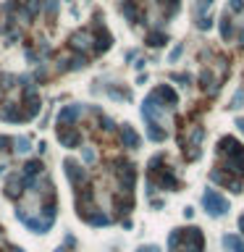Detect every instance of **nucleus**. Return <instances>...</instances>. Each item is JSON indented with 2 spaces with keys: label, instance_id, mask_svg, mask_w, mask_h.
Returning <instances> with one entry per match:
<instances>
[{
  "label": "nucleus",
  "instance_id": "obj_15",
  "mask_svg": "<svg viewBox=\"0 0 244 252\" xmlns=\"http://www.w3.org/2000/svg\"><path fill=\"white\" fill-rule=\"evenodd\" d=\"M179 55H181V45H179V48H176V50H173V53H171V61H176Z\"/></svg>",
  "mask_w": 244,
  "mask_h": 252
},
{
  "label": "nucleus",
  "instance_id": "obj_2",
  "mask_svg": "<svg viewBox=\"0 0 244 252\" xmlns=\"http://www.w3.org/2000/svg\"><path fill=\"white\" fill-rule=\"evenodd\" d=\"M210 179L223 186H228L231 192H242L244 182V147L234 137H223L218 145V163L215 171L210 173Z\"/></svg>",
  "mask_w": 244,
  "mask_h": 252
},
{
  "label": "nucleus",
  "instance_id": "obj_4",
  "mask_svg": "<svg viewBox=\"0 0 244 252\" xmlns=\"http://www.w3.org/2000/svg\"><path fill=\"white\" fill-rule=\"evenodd\" d=\"M163 163H165L163 155H158V158L150 160V171H147L150 192H155V189H176L179 186V179H176V173H173V168L163 166Z\"/></svg>",
  "mask_w": 244,
  "mask_h": 252
},
{
  "label": "nucleus",
  "instance_id": "obj_12",
  "mask_svg": "<svg viewBox=\"0 0 244 252\" xmlns=\"http://www.w3.org/2000/svg\"><path fill=\"white\" fill-rule=\"evenodd\" d=\"M45 14H48L50 18L58 16V0H45Z\"/></svg>",
  "mask_w": 244,
  "mask_h": 252
},
{
  "label": "nucleus",
  "instance_id": "obj_8",
  "mask_svg": "<svg viewBox=\"0 0 244 252\" xmlns=\"http://www.w3.org/2000/svg\"><path fill=\"white\" fill-rule=\"evenodd\" d=\"M14 139L11 137H0V171H3L5 166H8V160H11V155H14Z\"/></svg>",
  "mask_w": 244,
  "mask_h": 252
},
{
  "label": "nucleus",
  "instance_id": "obj_13",
  "mask_svg": "<svg viewBox=\"0 0 244 252\" xmlns=\"http://www.w3.org/2000/svg\"><path fill=\"white\" fill-rule=\"evenodd\" d=\"M147 40H150L152 48H158V45H163V42H165V34H160V32H152V34L147 37Z\"/></svg>",
  "mask_w": 244,
  "mask_h": 252
},
{
  "label": "nucleus",
  "instance_id": "obj_3",
  "mask_svg": "<svg viewBox=\"0 0 244 252\" xmlns=\"http://www.w3.org/2000/svg\"><path fill=\"white\" fill-rule=\"evenodd\" d=\"M176 92L168 87V84H160L150 95H147L145 105H142V116L147 121V137L152 142H163L168 137V129H165V118L168 113L176 108Z\"/></svg>",
  "mask_w": 244,
  "mask_h": 252
},
{
  "label": "nucleus",
  "instance_id": "obj_7",
  "mask_svg": "<svg viewBox=\"0 0 244 252\" xmlns=\"http://www.w3.org/2000/svg\"><path fill=\"white\" fill-rule=\"evenodd\" d=\"M63 166H66V176H68V182H71L76 189H79L81 184H87V171H84V168H81L79 163H76V160L68 158Z\"/></svg>",
  "mask_w": 244,
  "mask_h": 252
},
{
  "label": "nucleus",
  "instance_id": "obj_17",
  "mask_svg": "<svg viewBox=\"0 0 244 252\" xmlns=\"http://www.w3.org/2000/svg\"><path fill=\"white\" fill-rule=\"evenodd\" d=\"M236 126H239L242 132H244V118H236Z\"/></svg>",
  "mask_w": 244,
  "mask_h": 252
},
{
  "label": "nucleus",
  "instance_id": "obj_16",
  "mask_svg": "<svg viewBox=\"0 0 244 252\" xmlns=\"http://www.w3.org/2000/svg\"><path fill=\"white\" fill-rule=\"evenodd\" d=\"M137 252H158V247H139Z\"/></svg>",
  "mask_w": 244,
  "mask_h": 252
},
{
  "label": "nucleus",
  "instance_id": "obj_11",
  "mask_svg": "<svg viewBox=\"0 0 244 252\" xmlns=\"http://www.w3.org/2000/svg\"><path fill=\"white\" fill-rule=\"evenodd\" d=\"M223 247L231 250V252H244V242L236 234H226L223 236Z\"/></svg>",
  "mask_w": 244,
  "mask_h": 252
},
{
  "label": "nucleus",
  "instance_id": "obj_18",
  "mask_svg": "<svg viewBox=\"0 0 244 252\" xmlns=\"http://www.w3.org/2000/svg\"><path fill=\"white\" fill-rule=\"evenodd\" d=\"M239 226H242V231H244V216L239 218Z\"/></svg>",
  "mask_w": 244,
  "mask_h": 252
},
{
  "label": "nucleus",
  "instance_id": "obj_19",
  "mask_svg": "<svg viewBox=\"0 0 244 252\" xmlns=\"http://www.w3.org/2000/svg\"><path fill=\"white\" fill-rule=\"evenodd\" d=\"M16 252H21V250H16Z\"/></svg>",
  "mask_w": 244,
  "mask_h": 252
},
{
  "label": "nucleus",
  "instance_id": "obj_5",
  "mask_svg": "<svg viewBox=\"0 0 244 252\" xmlns=\"http://www.w3.org/2000/svg\"><path fill=\"white\" fill-rule=\"evenodd\" d=\"M168 250L171 252H202L205 250V236L200 229H179L173 231L168 239Z\"/></svg>",
  "mask_w": 244,
  "mask_h": 252
},
{
  "label": "nucleus",
  "instance_id": "obj_6",
  "mask_svg": "<svg viewBox=\"0 0 244 252\" xmlns=\"http://www.w3.org/2000/svg\"><path fill=\"white\" fill-rule=\"evenodd\" d=\"M202 205H205V210L210 213V216H223V213L228 210V202H226V197H221L215 189H208L202 195Z\"/></svg>",
  "mask_w": 244,
  "mask_h": 252
},
{
  "label": "nucleus",
  "instance_id": "obj_1",
  "mask_svg": "<svg viewBox=\"0 0 244 252\" xmlns=\"http://www.w3.org/2000/svg\"><path fill=\"white\" fill-rule=\"evenodd\" d=\"M40 113V95L37 87L21 76H5L0 74V118L11 124L37 118Z\"/></svg>",
  "mask_w": 244,
  "mask_h": 252
},
{
  "label": "nucleus",
  "instance_id": "obj_10",
  "mask_svg": "<svg viewBox=\"0 0 244 252\" xmlns=\"http://www.w3.org/2000/svg\"><path fill=\"white\" fill-rule=\"evenodd\" d=\"M121 139H124V145L131 147V150H134V147H139V137H137V132H134L131 126H124V129H121Z\"/></svg>",
  "mask_w": 244,
  "mask_h": 252
},
{
  "label": "nucleus",
  "instance_id": "obj_9",
  "mask_svg": "<svg viewBox=\"0 0 244 252\" xmlns=\"http://www.w3.org/2000/svg\"><path fill=\"white\" fill-rule=\"evenodd\" d=\"M210 5H213V0H197V24H200V29H208L210 27V18L205 16Z\"/></svg>",
  "mask_w": 244,
  "mask_h": 252
},
{
  "label": "nucleus",
  "instance_id": "obj_14",
  "mask_svg": "<svg viewBox=\"0 0 244 252\" xmlns=\"http://www.w3.org/2000/svg\"><path fill=\"white\" fill-rule=\"evenodd\" d=\"M14 145H18L16 152H27L29 150V137H18V139H14Z\"/></svg>",
  "mask_w": 244,
  "mask_h": 252
}]
</instances>
